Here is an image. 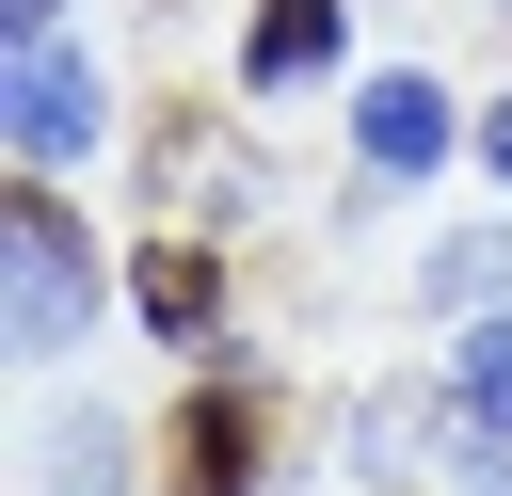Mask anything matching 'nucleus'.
<instances>
[{
	"instance_id": "2",
	"label": "nucleus",
	"mask_w": 512,
	"mask_h": 496,
	"mask_svg": "<svg viewBox=\"0 0 512 496\" xmlns=\"http://www.w3.org/2000/svg\"><path fill=\"white\" fill-rule=\"evenodd\" d=\"M80 304H96V240L64 224V192L32 176L16 192V352H64L80 336Z\"/></svg>"
},
{
	"instance_id": "5",
	"label": "nucleus",
	"mask_w": 512,
	"mask_h": 496,
	"mask_svg": "<svg viewBox=\"0 0 512 496\" xmlns=\"http://www.w3.org/2000/svg\"><path fill=\"white\" fill-rule=\"evenodd\" d=\"M336 64V0H256V32H240V96H304Z\"/></svg>"
},
{
	"instance_id": "8",
	"label": "nucleus",
	"mask_w": 512,
	"mask_h": 496,
	"mask_svg": "<svg viewBox=\"0 0 512 496\" xmlns=\"http://www.w3.org/2000/svg\"><path fill=\"white\" fill-rule=\"evenodd\" d=\"M432 304L496 320V304H512V224H464V240H432Z\"/></svg>"
},
{
	"instance_id": "7",
	"label": "nucleus",
	"mask_w": 512,
	"mask_h": 496,
	"mask_svg": "<svg viewBox=\"0 0 512 496\" xmlns=\"http://www.w3.org/2000/svg\"><path fill=\"white\" fill-rule=\"evenodd\" d=\"M144 320H160V336H208V320H224V272H208V240H160V256H144Z\"/></svg>"
},
{
	"instance_id": "6",
	"label": "nucleus",
	"mask_w": 512,
	"mask_h": 496,
	"mask_svg": "<svg viewBox=\"0 0 512 496\" xmlns=\"http://www.w3.org/2000/svg\"><path fill=\"white\" fill-rule=\"evenodd\" d=\"M448 416H464V448H512V304H496V320H464V368H448Z\"/></svg>"
},
{
	"instance_id": "9",
	"label": "nucleus",
	"mask_w": 512,
	"mask_h": 496,
	"mask_svg": "<svg viewBox=\"0 0 512 496\" xmlns=\"http://www.w3.org/2000/svg\"><path fill=\"white\" fill-rule=\"evenodd\" d=\"M48 480H64V496H96V480H128V432H96V416H80V432H64V464H48Z\"/></svg>"
},
{
	"instance_id": "12",
	"label": "nucleus",
	"mask_w": 512,
	"mask_h": 496,
	"mask_svg": "<svg viewBox=\"0 0 512 496\" xmlns=\"http://www.w3.org/2000/svg\"><path fill=\"white\" fill-rule=\"evenodd\" d=\"M464 496H512V464H496V448H480V480H464Z\"/></svg>"
},
{
	"instance_id": "1",
	"label": "nucleus",
	"mask_w": 512,
	"mask_h": 496,
	"mask_svg": "<svg viewBox=\"0 0 512 496\" xmlns=\"http://www.w3.org/2000/svg\"><path fill=\"white\" fill-rule=\"evenodd\" d=\"M0 128H16V160H32V176H64V160H96V144H112V96H96V64H80L64 32H32V48H16V112H0Z\"/></svg>"
},
{
	"instance_id": "11",
	"label": "nucleus",
	"mask_w": 512,
	"mask_h": 496,
	"mask_svg": "<svg viewBox=\"0 0 512 496\" xmlns=\"http://www.w3.org/2000/svg\"><path fill=\"white\" fill-rule=\"evenodd\" d=\"M480 160H496V176H512V96H496V112H480Z\"/></svg>"
},
{
	"instance_id": "3",
	"label": "nucleus",
	"mask_w": 512,
	"mask_h": 496,
	"mask_svg": "<svg viewBox=\"0 0 512 496\" xmlns=\"http://www.w3.org/2000/svg\"><path fill=\"white\" fill-rule=\"evenodd\" d=\"M352 160H368L384 192H400V176H432V160H448V96H432L416 64H384V80L352 96Z\"/></svg>"
},
{
	"instance_id": "4",
	"label": "nucleus",
	"mask_w": 512,
	"mask_h": 496,
	"mask_svg": "<svg viewBox=\"0 0 512 496\" xmlns=\"http://www.w3.org/2000/svg\"><path fill=\"white\" fill-rule=\"evenodd\" d=\"M176 496H256V384L208 368L192 416H176Z\"/></svg>"
},
{
	"instance_id": "10",
	"label": "nucleus",
	"mask_w": 512,
	"mask_h": 496,
	"mask_svg": "<svg viewBox=\"0 0 512 496\" xmlns=\"http://www.w3.org/2000/svg\"><path fill=\"white\" fill-rule=\"evenodd\" d=\"M0 32H16V48H32V32H64V0H0Z\"/></svg>"
}]
</instances>
